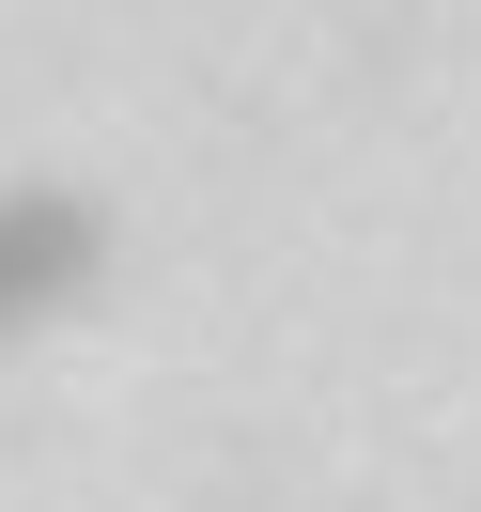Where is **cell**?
<instances>
[{"instance_id":"cell-1","label":"cell","mask_w":481,"mask_h":512,"mask_svg":"<svg viewBox=\"0 0 481 512\" xmlns=\"http://www.w3.org/2000/svg\"><path fill=\"white\" fill-rule=\"evenodd\" d=\"M94 264H109V218L78 187H0V342L63 326L94 295Z\"/></svg>"}]
</instances>
